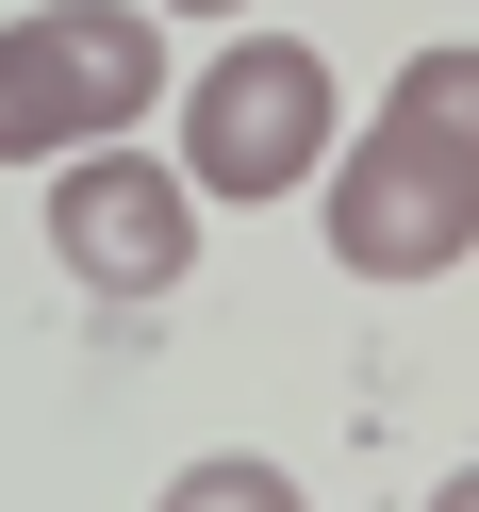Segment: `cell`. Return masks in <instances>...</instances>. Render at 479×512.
<instances>
[{
    "instance_id": "2",
    "label": "cell",
    "mask_w": 479,
    "mask_h": 512,
    "mask_svg": "<svg viewBox=\"0 0 479 512\" xmlns=\"http://www.w3.org/2000/svg\"><path fill=\"white\" fill-rule=\"evenodd\" d=\"M149 100H166V34H149V0H50V17H0V166L116 149Z\"/></svg>"
},
{
    "instance_id": "1",
    "label": "cell",
    "mask_w": 479,
    "mask_h": 512,
    "mask_svg": "<svg viewBox=\"0 0 479 512\" xmlns=\"http://www.w3.org/2000/svg\"><path fill=\"white\" fill-rule=\"evenodd\" d=\"M479 248V50H413L331 166V265L430 281Z\"/></svg>"
},
{
    "instance_id": "7",
    "label": "cell",
    "mask_w": 479,
    "mask_h": 512,
    "mask_svg": "<svg viewBox=\"0 0 479 512\" xmlns=\"http://www.w3.org/2000/svg\"><path fill=\"white\" fill-rule=\"evenodd\" d=\"M182 17H248V0H182Z\"/></svg>"
},
{
    "instance_id": "3",
    "label": "cell",
    "mask_w": 479,
    "mask_h": 512,
    "mask_svg": "<svg viewBox=\"0 0 479 512\" xmlns=\"http://www.w3.org/2000/svg\"><path fill=\"white\" fill-rule=\"evenodd\" d=\"M331 166V50L298 34H232L182 100V182L199 199H298Z\"/></svg>"
},
{
    "instance_id": "4",
    "label": "cell",
    "mask_w": 479,
    "mask_h": 512,
    "mask_svg": "<svg viewBox=\"0 0 479 512\" xmlns=\"http://www.w3.org/2000/svg\"><path fill=\"white\" fill-rule=\"evenodd\" d=\"M50 265L100 281V298H166L199 265V182L149 166V149H67L50 166Z\"/></svg>"
},
{
    "instance_id": "6",
    "label": "cell",
    "mask_w": 479,
    "mask_h": 512,
    "mask_svg": "<svg viewBox=\"0 0 479 512\" xmlns=\"http://www.w3.org/2000/svg\"><path fill=\"white\" fill-rule=\"evenodd\" d=\"M430 512H479V463H463V479H446V496H430Z\"/></svg>"
},
{
    "instance_id": "5",
    "label": "cell",
    "mask_w": 479,
    "mask_h": 512,
    "mask_svg": "<svg viewBox=\"0 0 479 512\" xmlns=\"http://www.w3.org/2000/svg\"><path fill=\"white\" fill-rule=\"evenodd\" d=\"M149 512H314V496H298L281 463H248V446H215V463H182Z\"/></svg>"
}]
</instances>
